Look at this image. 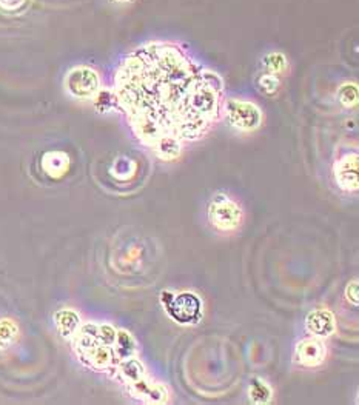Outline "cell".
I'll list each match as a JSON object with an SVG mask.
<instances>
[{
	"label": "cell",
	"instance_id": "cell-16",
	"mask_svg": "<svg viewBox=\"0 0 359 405\" xmlns=\"http://www.w3.org/2000/svg\"><path fill=\"white\" fill-rule=\"evenodd\" d=\"M264 68L270 74H280L287 68V59L281 52H270L264 57Z\"/></svg>",
	"mask_w": 359,
	"mask_h": 405
},
{
	"label": "cell",
	"instance_id": "cell-7",
	"mask_svg": "<svg viewBox=\"0 0 359 405\" xmlns=\"http://www.w3.org/2000/svg\"><path fill=\"white\" fill-rule=\"evenodd\" d=\"M305 327H307V331L313 338L324 339L335 333L336 321L331 311L326 309H318L307 314V318H305Z\"/></svg>",
	"mask_w": 359,
	"mask_h": 405
},
{
	"label": "cell",
	"instance_id": "cell-17",
	"mask_svg": "<svg viewBox=\"0 0 359 405\" xmlns=\"http://www.w3.org/2000/svg\"><path fill=\"white\" fill-rule=\"evenodd\" d=\"M338 99L344 106L350 108L358 104V87L355 84H346L338 89Z\"/></svg>",
	"mask_w": 359,
	"mask_h": 405
},
{
	"label": "cell",
	"instance_id": "cell-13",
	"mask_svg": "<svg viewBox=\"0 0 359 405\" xmlns=\"http://www.w3.org/2000/svg\"><path fill=\"white\" fill-rule=\"evenodd\" d=\"M70 159L65 152H47L43 157L42 167L45 170V173L51 177H60L68 170Z\"/></svg>",
	"mask_w": 359,
	"mask_h": 405
},
{
	"label": "cell",
	"instance_id": "cell-15",
	"mask_svg": "<svg viewBox=\"0 0 359 405\" xmlns=\"http://www.w3.org/2000/svg\"><path fill=\"white\" fill-rule=\"evenodd\" d=\"M250 399L256 404H267L272 399V390L264 381L255 379L250 385Z\"/></svg>",
	"mask_w": 359,
	"mask_h": 405
},
{
	"label": "cell",
	"instance_id": "cell-8",
	"mask_svg": "<svg viewBox=\"0 0 359 405\" xmlns=\"http://www.w3.org/2000/svg\"><path fill=\"white\" fill-rule=\"evenodd\" d=\"M335 177L336 184L341 190L344 192H356L359 182H358V155H348L341 159L335 167Z\"/></svg>",
	"mask_w": 359,
	"mask_h": 405
},
{
	"label": "cell",
	"instance_id": "cell-4",
	"mask_svg": "<svg viewBox=\"0 0 359 405\" xmlns=\"http://www.w3.org/2000/svg\"><path fill=\"white\" fill-rule=\"evenodd\" d=\"M170 298L165 299L164 304L172 318L181 323H194L201 319L202 314V304L194 293L185 292L181 294H170Z\"/></svg>",
	"mask_w": 359,
	"mask_h": 405
},
{
	"label": "cell",
	"instance_id": "cell-9",
	"mask_svg": "<svg viewBox=\"0 0 359 405\" xmlns=\"http://www.w3.org/2000/svg\"><path fill=\"white\" fill-rule=\"evenodd\" d=\"M127 389L133 398L148 404H162L168 399V392L165 387L162 384L151 382L148 377H143L136 384L127 387Z\"/></svg>",
	"mask_w": 359,
	"mask_h": 405
},
{
	"label": "cell",
	"instance_id": "cell-19",
	"mask_svg": "<svg viewBox=\"0 0 359 405\" xmlns=\"http://www.w3.org/2000/svg\"><path fill=\"white\" fill-rule=\"evenodd\" d=\"M346 298L350 304H353V305H358L359 302V285H358V281H353V282H350L346 288Z\"/></svg>",
	"mask_w": 359,
	"mask_h": 405
},
{
	"label": "cell",
	"instance_id": "cell-10",
	"mask_svg": "<svg viewBox=\"0 0 359 405\" xmlns=\"http://www.w3.org/2000/svg\"><path fill=\"white\" fill-rule=\"evenodd\" d=\"M114 370L121 379V382L127 387L136 384L138 381L143 379V377H147L145 367H143V364L139 361V359L134 356L123 359V361H119L114 365Z\"/></svg>",
	"mask_w": 359,
	"mask_h": 405
},
{
	"label": "cell",
	"instance_id": "cell-12",
	"mask_svg": "<svg viewBox=\"0 0 359 405\" xmlns=\"http://www.w3.org/2000/svg\"><path fill=\"white\" fill-rule=\"evenodd\" d=\"M113 350H114L116 361L119 362V361H123V359L136 356L138 344L128 331L121 330V331H118V335H116Z\"/></svg>",
	"mask_w": 359,
	"mask_h": 405
},
{
	"label": "cell",
	"instance_id": "cell-5",
	"mask_svg": "<svg viewBox=\"0 0 359 405\" xmlns=\"http://www.w3.org/2000/svg\"><path fill=\"white\" fill-rule=\"evenodd\" d=\"M65 87L71 96L77 99H92L99 93L101 80H99L94 70L88 67H77L68 73Z\"/></svg>",
	"mask_w": 359,
	"mask_h": 405
},
{
	"label": "cell",
	"instance_id": "cell-20",
	"mask_svg": "<svg viewBox=\"0 0 359 405\" xmlns=\"http://www.w3.org/2000/svg\"><path fill=\"white\" fill-rule=\"evenodd\" d=\"M116 2H123L125 4V2H131V0H116Z\"/></svg>",
	"mask_w": 359,
	"mask_h": 405
},
{
	"label": "cell",
	"instance_id": "cell-11",
	"mask_svg": "<svg viewBox=\"0 0 359 405\" xmlns=\"http://www.w3.org/2000/svg\"><path fill=\"white\" fill-rule=\"evenodd\" d=\"M55 321H56V327L59 333L64 338H74L80 326H82V323H80L79 314L74 310H70V309L57 311Z\"/></svg>",
	"mask_w": 359,
	"mask_h": 405
},
{
	"label": "cell",
	"instance_id": "cell-14",
	"mask_svg": "<svg viewBox=\"0 0 359 405\" xmlns=\"http://www.w3.org/2000/svg\"><path fill=\"white\" fill-rule=\"evenodd\" d=\"M19 336V328L11 319L0 321V350L10 347Z\"/></svg>",
	"mask_w": 359,
	"mask_h": 405
},
{
	"label": "cell",
	"instance_id": "cell-1",
	"mask_svg": "<svg viewBox=\"0 0 359 405\" xmlns=\"http://www.w3.org/2000/svg\"><path fill=\"white\" fill-rule=\"evenodd\" d=\"M114 101L136 138L155 150L165 140H196L213 127L222 108V80L175 45L150 43L121 64Z\"/></svg>",
	"mask_w": 359,
	"mask_h": 405
},
{
	"label": "cell",
	"instance_id": "cell-2",
	"mask_svg": "<svg viewBox=\"0 0 359 405\" xmlns=\"http://www.w3.org/2000/svg\"><path fill=\"white\" fill-rule=\"evenodd\" d=\"M242 218L244 216H242L241 206L226 194L214 196L209 205L210 223L219 231H233L239 228Z\"/></svg>",
	"mask_w": 359,
	"mask_h": 405
},
{
	"label": "cell",
	"instance_id": "cell-3",
	"mask_svg": "<svg viewBox=\"0 0 359 405\" xmlns=\"http://www.w3.org/2000/svg\"><path fill=\"white\" fill-rule=\"evenodd\" d=\"M226 114L231 127L241 131H255L263 123V113L259 106L241 99H230L226 104Z\"/></svg>",
	"mask_w": 359,
	"mask_h": 405
},
{
	"label": "cell",
	"instance_id": "cell-6",
	"mask_svg": "<svg viewBox=\"0 0 359 405\" xmlns=\"http://www.w3.org/2000/svg\"><path fill=\"white\" fill-rule=\"evenodd\" d=\"M326 345L318 338L302 339L294 350L296 362L304 367H318L326 361Z\"/></svg>",
	"mask_w": 359,
	"mask_h": 405
},
{
	"label": "cell",
	"instance_id": "cell-18",
	"mask_svg": "<svg viewBox=\"0 0 359 405\" xmlns=\"http://www.w3.org/2000/svg\"><path fill=\"white\" fill-rule=\"evenodd\" d=\"M258 87L261 88V91L265 94H275L277 91V88H280V79H277L276 74L267 73L259 77Z\"/></svg>",
	"mask_w": 359,
	"mask_h": 405
}]
</instances>
